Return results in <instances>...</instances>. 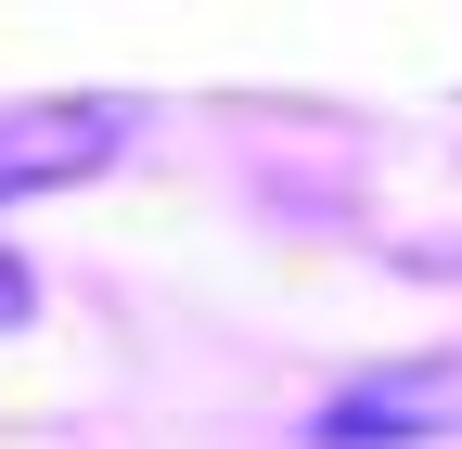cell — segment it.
<instances>
[{
  "label": "cell",
  "instance_id": "2",
  "mask_svg": "<svg viewBox=\"0 0 462 449\" xmlns=\"http://www.w3.org/2000/svg\"><path fill=\"white\" fill-rule=\"evenodd\" d=\"M449 424H462V372L449 360H398V372H360L321 411V449H424Z\"/></svg>",
  "mask_w": 462,
  "mask_h": 449
},
{
  "label": "cell",
  "instance_id": "3",
  "mask_svg": "<svg viewBox=\"0 0 462 449\" xmlns=\"http://www.w3.org/2000/svg\"><path fill=\"white\" fill-rule=\"evenodd\" d=\"M14 308H26V270H14V257H0V321H14Z\"/></svg>",
  "mask_w": 462,
  "mask_h": 449
},
{
  "label": "cell",
  "instance_id": "1",
  "mask_svg": "<svg viewBox=\"0 0 462 449\" xmlns=\"http://www.w3.org/2000/svg\"><path fill=\"white\" fill-rule=\"evenodd\" d=\"M129 142V103L116 90H90V103H26V116H0V206L14 193H65V180H90V167Z\"/></svg>",
  "mask_w": 462,
  "mask_h": 449
}]
</instances>
